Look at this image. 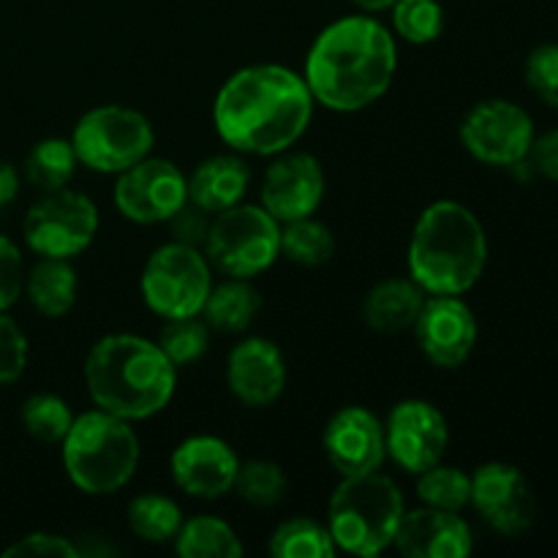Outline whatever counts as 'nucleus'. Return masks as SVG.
Wrapping results in <instances>:
<instances>
[{
	"label": "nucleus",
	"instance_id": "f257e3e1",
	"mask_svg": "<svg viewBox=\"0 0 558 558\" xmlns=\"http://www.w3.org/2000/svg\"><path fill=\"white\" fill-rule=\"evenodd\" d=\"M314 104L303 76L287 65H248L223 82L213 120L218 136L238 153L278 156L305 134Z\"/></svg>",
	"mask_w": 558,
	"mask_h": 558
},
{
	"label": "nucleus",
	"instance_id": "f03ea898",
	"mask_svg": "<svg viewBox=\"0 0 558 558\" xmlns=\"http://www.w3.org/2000/svg\"><path fill=\"white\" fill-rule=\"evenodd\" d=\"M396 69L390 31L371 16H343L316 36L303 80L322 107L360 112L390 90Z\"/></svg>",
	"mask_w": 558,
	"mask_h": 558
},
{
	"label": "nucleus",
	"instance_id": "7ed1b4c3",
	"mask_svg": "<svg viewBox=\"0 0 558 558\" xmlns=\"http://www.w3.org/2000/svg\"><path fill=\"white\" fill-rule=\"evenodd\" d=\"M85 381L98 409L134 423L169 407L178 368L158 343L131 332H112L87 354Z\"/></svg>",
	"mask_w": 558,
	"mask_h": 558
},
{
	"label": "nucleus",
	"instance_id": "20e7f679",
	"mask_svg": "<svg viewBox=\"0 0 558 558\" xmlns=\"http://www.w3.org/2000/svg\"><path fill=\"white\" fill-rule=\"evenodd\" d=\"M488 262V238L466 205L439 199L417 218L409 243V272L428 294H466Z\"/></svg>",
	"mask_w": 558,
	"mask_h": 558
},
{
	"label": "nucleus",
	"instance_id": "39448f33",
	"mask_svg": "<svg viewBox=\"0 0 558 558\" xmlns=\"http://www.w3.org/2000/svg\"><path fill=\"white\" fill-rule=\"evenodd\" d=\"M63 466L74 488L109 496L131 483L140 466V439L129 420L96 409L74 417L63 439Z\"/></svg>",
	"mask_w": 558,
	"mask_h": 558
},
{
	"label": "nucleus",
	"instance_id": "423d86ee",
	"mask_svg": "<svg viewBox=\"0 0 558 558\" xmlns=\"http://www.w3.org/2000/svg\"><path fill=\"white\" fill-rule=\"evenodd\" d=\"M403 512V494L390 477L379 472L354 474L332 490L327 529L338 550L371 558L390 548Z\"/></svg>",
	"mask_w": 558,
	"mask_h": 558
},
{
	"label": "nucleus",
	"instance_id": "0eeeda50",
	"mask_svg": "<svg viewBox=\"0 0 558 558\" xmlns=\"http://www.w3.org/2000/svg\"><path fill=\"white\" fill-rule=\"evenodd\" d=\"M281 254V227L262 205H234L213 216L205 240L210 267L227 278H254Z\"/></svg>",
	"mask_w": 558,
	"mask_h": 558
},
{
	"label": "nucleus",
	"instance_id": "6e6552de",
	"mask_svg": "<svg viewBox=\"0 0 558 558\" xmlns=\"http://www.w3.org/2000/svg\"><path fill=\"white\" fill-rule=\"evenodd\" d=\"M82 167L101 174H120L150 156L156 145L150 120L129 107H96L82 114L71 134Z\"/></svg>",
	"mask_w": 558,
	"mask_h": 558
},
{
	"label": "nucleus",
	"instance_id": "1a4fd4ad",
	"mask_svg": "<svg viewBox=\"0 0 558 558\" xmlns=\"http://www.w3.org/2000/svg\"><path fill=\"white\" fill-rule=\"evenodd\" d=\"M140 287L147 308L163 319L202 316L213 289L210 262L199 248L172 240L147 259Z\"/></svg>",
	"mask_w": 558,
	"mask_h": 558
},
{
	"label": "nucleus",
	"instance_id": "9d476101",
	"mask_svg": "<svg viewBox=\"0 0 558 558\" xmlns=\"http://www.w3.org/2000/svg\"><path fill=\"white\" fill-rule=\"evenodd\" d=\"M98 232V207L76 191H47L25 216V240L38 256L74 259Z\"/></svg>",
	"mask_w": 558,
	"mask_h": 558
},
{
	"label": "nucleus",
	"instance_id": "9b49d317",
	"mask_svg": "<svg viewBox=\"0 0 558 558\" xmlns=\"http://www.w3.org/2000/svg\"><path fill=\"white\" fill-rule=\"evenodd\" d=\"M461 142L477 161L515 167L532 150L534 123L518 104L490 98L469 109L461 123Z\"/></svg>",
	"mask_w": 558,
	"mask_h": 558
},
{
	"label": "nucleus",
	"instance_id": "f8f14e48",
	"mask_svg": "<svg viewBox=\"0 0 558 558\" xmlns=\"http://www.w3.org/2000/svg\"><path fill=\"white\" fill-rule=\"evenodd\" d=\"M185 202L189 178L167 158H142L114 183V207L134 223H167Z\"/></svg>",
	"mask_w": 558,
	"mask_h": 558
},
{
	"label": "nucleus",
	"instance_id": "ddd939ff",
	"mask_svg": "<svg viewBox=\"0 0 558 558\" xmlns=\"http://www.w3.org/2000/svg\"><path fill=\"white\" fill-rule=\"evenodd\" d=\"M387 456L409 474H423L445 458L450 445L447 420L434 403L409 398L392 407L385 425Z\"/></svg>",
	"mask_w": 558,
	"mask_h": 558
},
{
	"label": "nucleus",
	"instance_id": "4468645a",
	"mask_svg": "<svg viewBox=\"0 0 558 558\" xmlns=\"http://www.w3.org/2000/svg\"><path fill=\"white\" fill-rule=\"evenodd\" d=\"M490 529L499 534L515 537L532 529L537 518V499L523 477V472L510 463H485L472 477V501Z\"/></svg>",
	"mask_w": 558,
	"mask_h": 558
},
{
	"label": "nucleus",
	"instance_id": "2eb2a0df",
	"mask_svg": "<svg viewBox=\"0 0 558 558\" xmlns=\"http://www.w3.org/2000/svg\"><path fill=\"white\" fill-rule=\"evenodd\" d=\"M417 343L439 368H458L477 347V319L461 294H434L414 322Z\"/></svg>",
	"mask_w": 558,
	"mask_h": 558
},
{
	"label": "nucleus",
	"instance_id": "dca6fc26",
	"mask_svg": "<svg viewBox=\"0 0 558 558\" xmlns=\"http://www.w3.org/2000/svg\"><path fill=\"white\" fill-rule=\"evenodd\" d=\"M325 199V172L311 153H289L267 167L262 180V207L278 223L308 218Z\"/></svg>",
	"mask_w": 558,
	"mask_h": 558
},
{
	"label": "nucleus",
	"instance_id": "f3484780",
	"mask_svg": "<svg viewBox=\"0 0 558 558\" xmlns=\"http://www.w3.org/2000/svg\"><path fill=\"white\" fill-rule=\"evenodd\" d=\"M322 447L341 477L379 472L387 458L385 425L363 407H343L327 423Z\"/></svg>",
	"mask_w": 558,
	"mask_h": 558
},
{
	"label": "nucleus",
	"instance_id": "a211bd4d",
	"mask_svg": "<svg viewBox=\"0 0 558 558\" xmlns=\"http://www.w3.org/2000/svg\"><path fill=\"white\" fill-rule=\"evenodd\" d=\"M174 485L194 499H221L234 488L240 461L218 436H189L172 452Z\"/></svg>",
	"mask_w": 558,
	"mask_h": 558
},
{
	"label": "nucleus",
	"instance_id": "6ab92c4d",
	"mask_svg": "<svg viewBox=\"0 0 558 558\" xmlns=\"http://www.w3.org/2000/svg\"><path fill=\"white\" fill-rule=\"evenodd\" d=\"M227 385L240 403L265 409L281 398L287 387L283 352L267 338H245L229 352Z\"/></svg>",
	"mask_w": 558,
	"mask_h": 558
},
{
	"label": "nucleus",
	"instance_id": "aec40b11",
	"mask_svg": "<svg viewBox=\"0 0 558 558\" xmlns=\"http://www.w3.org/2000/svg\"><path fill=\"white\" fill-rule=\"evenodd\" d=\"M392 545L407 558H466L472 554V529L458 512L420 507L403 512Z\"/></svg>",
	"mask_w": 558,
	"mask_h": 558
},
{
	"label": "nucleus",
	"instance_id": "412c9836",
	"mask_svg": "<svg viewBox=\"0 0 558 558\" xmlns=\"http://www.w3.org/2000/svg\"><path fill=\"white\" fill-rule=\"evenodd\" d=\"M251 185V169L240 156L205 158L189 178V202L210 216L240 205Z\"/></svg>",
	"mask_w": 558,
	"mask_h": 558
},
{
	"label": "nucleus",
	"instance_id": "4be33fe9",
	"mask_svg": "<svg viewBox=\"0 0 558 558\" xmlns=\"http://www.w3.org/2000/svg\"><path fill=\"white\" fill-rule=\"evenodd\" d=\"M428 292L414 278H387L376 283L363 303V319L381 336H398L417 322Z\"/></svg>",
	"mask_w": 558,
	"mask_h": 558
},
{
	"label": "nucleus",
	"instance_id": "5701e85b",
	"mask_svg": "<svg viewBox=\"0 0 558 558\" xmlns=\"http://www.w3.org/2000/svg\"><path fill=\"white\" fill-rule=\"evenodd\" d=\"M259 311L262 294L251 283V278H229V281L210 289L202 316L213 330L234 336V332L248 330Z\"/></svg>",
	"mask_w": 558,
	"mask_h": 558
},
{
	"label": "nucleus",
	"instance_id": "b1692460",
	"mask_svg": "<svg viewBox=\"0 0 558 558\" xmlns=\"http://www.w3.org/2000/svg\"><path fill=\"white\" fill-rule=\"evenodd\" d=\"M27 298L33 308L49 319L69 314L76 303V272L71 262L41 256L27 276Z\"/></svg>",
	"mask_w": 558,
	"mask_h": 558
},
{
	"label": "nucleus",
	"instance_id": "393cba45",
	"mask_svg": "<svg viewBox=\"0 0 558 558\" xmlns=\"http://www.w3.org/2000/svg\"><path fill=\"white\" fill-rule=\"evenodd\" d=\"M174 548L185 558H240L245 554L238 532L227 521L213 515H199L183 521Z\"/></svg>",
	"mask_w": 558,
	"mask_h": 558
},
{
	"label": "nucleus",
	"instance_id": "a878e982",
	"mask_svg": "<svg viewBox=\"0 0 558 558\" xmlns=\"http://www.w3.org/2000/svg\"><path fill=\"white\" fill-rule=\"evenodd\" d=\"M338 554L327 523L314 518H292L270 537V556L276 558H332Z\"/></svg>",
	"mask_w": 558,
	"mask_h": 558
},
{
	"label": "nucleus",
	"instance_id": "bb28decb",
	"mask_svg": "<svg viewBox=\"0 0 558 558\" xmlns=\"http://www.w3.org/2000/svg\"><path fill=\"white\" fill-rule=\"evenodd\" d=\"M76 158L74 145L69 140H41L31 153H27L25 161V174L36 189L47 191H60L71 183L76 172Z\"/></svg>",
	"mask_w": 558,
	"mask_h": 558
},
{
	"label": "nucleus",
	"instance_id": "cd10ccee",
	"mask_svg": "<svg viewBox=\"0 0 558 558\" xmlns=\"http://www.w3.org/2000/svg\"><path fill=\"white\" fill-rule=\"evenodd\" d=\"M129 526L145 543L163 545L178 537L183 526V512L169 496L142 494L129 505Z\"/></svg>",
	"mask_w": 558,
	"mask_h": 558
},
{
	"label": "nucleus",
	"instance_id": "c85d7f7f",
	"mask_svg": "<svg viewBox=\"0 0 558 558\" xmlns=\"http://www.w3.org/2000/svg\"><path fill=\"white\" fill-rule=\"evenodd\" d=\"M281 254L305 267L327 265L336 254V238L314 216L298 218L281 229Z\"/></svg>",
	"mask_w": 558,
	"mask_h": 558
},
{
	"label": "nucleus",
	"instance_id": "c756f323",
	"mask_svg": "<svg viewBox=\"0 0 558 558\" xmlns=\"http://www.w3.org/2000/svg\"><path fill=\"white\" fill-rule=\"evenodd\" d=\"M417 477V496L425 507L461 512L472 501V477L463 469L436 463Z\"/></svg>",
	"mask_w": 558,
	"mask_h": 558
},
{
	"label": "nucleus",
	"instance_id": "7c9ffc66",
	"mask_svg": "<svg viewBox=\"0 0 558 558\" xmlns=\"http://www.w3.org/2000/svg\"><path fill=\"white\" fill-rule=\"evenodd\" d=\"M71 423H74V414L69 403L52 392H36L22 403V425L33 439L47 441V445L63 441Z\"/></svg>",
	"mask_w": 558,
	"mask_h": 558
},
{
	"label": "nucleus",
	"instance_id": "2f4dec72",
	"mask_svg": "<svg viewBox=\"0 0 558 558\" xmlns=\"http://www.w3.org/2000/svg\"><path fill=\"white\" fill-rule=\"evenodd\" d=\"M158 347L172 360L174 368L196 363L210 347V325L199 316H183V319H167L158 336Z\"/></svg>",
	"mask_w": 558,
	"mask_h": 558
},
{
	"label": "nucleus",
	"instance_id": "473e14b6",
	"mask_svg": "<svg viewBox=\"0 0 558 558\" xmlns=\"http://www.w3.org/2000/svg\"><path fill=\"white\" fill-rule=\"evenodd\" d=\"M232 490H238L245 505L267 510V507H276L287 494V474L272 461L240 463Z\"/></svg>",
	"mask_w": 558,
	"mask_h": 558
},
{
	"label": "nucleus",
	"instance_id": "72a5a7b5",
	"mask_svg": "<svg viewBox=\"0 0 558 558\" xmlns=\"http://www.w3.org/2000/svg\"><path fill=\"white\" fill-rule=\"evenodd\" d=\"M392 25L409 44H430L445 33V11L436 0H396Z\"/></svg>",
	"mask_w": 558,
	"mask_h": 558
},
{
	"label": "nucleus",
	"instance_id": "f704fd0d",
	"mask_svg": "<svg viewBox=\"0 0 558 558\" xmlns=\"http://www.w3.org/2000/svg\"><path fill=\"white\" fill-rule=\"evenodd\" d=\"M526 82L548 107L558 109V44H543L529 54Z\"/></svg>",
	"mask_w": 558,
	"mask_h": 558
},
{
	"label": "nucleus",
	"instance_id": "c9c22d12",
	"mask_svg": "<svg viewBox=\"0 0 558 558\" xmlns=\"http://www.w3.org/2000/svg\"><path fill=\"white\" fill-rule=\"evenodd\" d=\"M27 338L14 319L0 311V385H11L25 374Z\"/></svg>",
	"mask_w": 558,
	"mask_h": 558
},
{
	"label": "nucleus",
	"instance_id": "e433bc0d",
	"mask_svg": "<svg viewBox=\"0 0 558 558\" xmlns=\"http://www.w3.org/2000/svg\"><path fill=\"white\" fill-rule=\"evenodd\" d=\"M5 558L14 556H27V558H80V548L71 543L69 537H60V534H27L20 543H14L11 548L3 550Z\"/></svg>",
	"mask_w": 558,
	"mask_h": 558
},
{
	"label": "nucleus",
	"instance_id": "4c0bfd02",
	"mask_svg": "<svg viewBox=\"0 0 558 558\" xmlns=\"http://www.w3.org/2000/svg\"><path fill=\"white\" fill-rule=\"evenodd\" d=\"M210 213L196 207L194 202H185L172 218H169V229H172V238L174 243H183L191 245V248H199L205 245L207 232H210Z\"/></svg>",
	"mask_w": 558,
	"mask_h": 558
},
{
	"label": "nucleus",
	"instance_id": "58836bf2",
	"mask_svg": "<svg viewBox=\"0 0 558 558\" xmlns=\"http://www.w3.org/2000/svg\"><path fill=\"white\" fill-rule=\"evenodd\" d=\"M25 287L22 276V254L9 238L0 234V311L11 308Z\"/></svg>",
	"mask_w": 558,
	"mask_h": 558
},
{
	"label": "nucleus",
	"instance_id": "ea45409f",
	"mask_svg": "<svg viewBox=\"0 0 558 558\" xmlns=\"http://www.w3.org/2000/svg\"><path fill=\"white\" fill-rule=\"evenodd\" d=\"M529 156H532L537 172H543L550 180H558V131H550V134L534 140Z\"/></svg>",
	"mask_w": 558,
	"mask_h": 558
},
{
	"label": "nucleus",
	"instance_id": "a19ab883",
	"mask_svg": "<svg viewBox=\"0 0 558 558\" xmlns=\"http://www.w3.org/2000/svg\"><path fill=\"white\" fill-rule=\"evenodd\" d=\"M20 191V178H16V169L9 161H0V207L9 205L11 199Z\"/></svg>",
	"mask_w": 558,
	"mask_h": 558
},
{
	"label": "nucleus",
	"instance_id": "79ce46f5",
	"mask_svg": "<svg viewBox=\"0 0 558 558\" xmlns=\"http://www.w3.org/2000/svg\"><path fill=\"white\" fill-rule=\"evenodd\" d=\"M352 3L363 11H385V9H392L396 0H352Z\"/></svg>",
	"mask_w": 558,
	"mask_h": 558
}]
</instances>
